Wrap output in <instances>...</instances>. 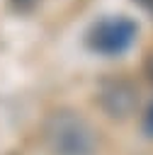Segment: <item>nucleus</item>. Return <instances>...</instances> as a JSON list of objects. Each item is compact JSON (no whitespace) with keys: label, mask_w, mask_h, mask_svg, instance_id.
<instances>
[{"label":"nucleus","mask_w":153,"mask_h":155,"mask_svg":"<svg viewBox=\"0 0 153 155\" xmlns=\"http://www.w3.org/2000/svg\"><path fill=\"white\" fill-rule=\"evenodd\" d=\"M143 133L153 138V102L148 104V109H146V114H143Z\"/></svg>","instance_id":"obj_5"},{"label":"nucleus","mask_w":153,"mask_h":155,"mask_svg":"<svg viewBox=\"0 0 153 155\" xmlns=\"http://www.w3.org/2000/svg\"><path fill=\"white\" fill-rule=\"evenodd\" d=\"M136 39V24L124 15H112L95 22L87 31V46L102 56L124 53Z\"/></svg>","instance_id":"obj_2"},{"label":"nucleus","mask_w":153,"mask_h":155,"mask_svg":"<svg viewBox=\"0 0 153 155\" xmlns=\"http://www.w3.org/2000/svg\"><path fill=\"white\" fill-rule=\"evenodd\" d=\"M143 73H146V78L153 82V53L146 56V61H143Z\"/></svg>","instance_id":"obj_6"},{"label":"nucleus","mask_w":153,"mask_h":155,"mask_svg":"<svg viewBox=\"0 0 153 155\" xmlns=\"http://www.w3.org/2000/svg\"><path fill=\"white\" fill-rule=\"evenodd\" d=\"M10 5L15 12H32L39 5V0H10Z\"/></svg>","instance_id":"obj_4"},{"label":"nucleus","mask_w":153,"mask_h":155,"mask_svg":"<svg viewBox=\"0 0 153 155\" xmlns=\"http://www.w3.org/2000/svg\"><path fill=\"white\" fill-rule=\"evenodd\" d=\"M136 2H138V5H141V7H143L151 17H153V0H136Z\"/></svg>","instance_id":"obj_7"},{"label":"nucleus","mask_w":153,"mask_h":155,"mask_svg":"<svg viewBox=\"0 0 153 155\" xmlns=\"http://www.w3.org/2000/svg\"><path fill=\"white\" fill-rule=\"evenodd\" d=\"M44 145L49 155H95L97 131L95 126L75 109H56L46 116Z\"/></svg>","instance_id":"obj_1"},{"label":"nucleus","mask_w":153,"mask_h":155,"mask_svg":"<svg viewBox=\"0 0 153 155\" xmlns=\"http://www.w3.org/2000/svg\"><path fill=\"white\" fill-rule=\"evenodd\" d=\"M97 104L102 107V111L112 119H129L136 107H138V90L131 80L126 78H104L97 85V94H95Z\"/></svg>","instance_id":"obj_3"}]
</instances>
